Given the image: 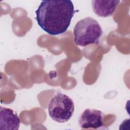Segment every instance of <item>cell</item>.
Returning a JSON list of instances; mask_svg holds the SVG:
<instances>
[{
    "label": "cell",
    "mask_w": 130,
    "mask_h": 130,
    "mask_svg": "<svg viewBox=\"0 0 130 130\" xmlns=\"http://www.w3.org/2000/svg\"><path fill=\"white\" fill-rule=\"evenodd\" d=\"M38 24L47 34L55 36L64 33L75 14L70 0L43 1L35 12Z\"/></svg>",
    "instance_id": "cell-1"
},
{
    "label": "cell",
    "mask_w": 130,
    "mask_h": 130,
    "mask_svg": "<svg viewBox=\"0 0 130 130\" xmlns=\"http://www.w3.org/2000/svg\"><path fill=\"white\" fill-rule=\"evenodd\" d=\"M104 113L98 110L86 109L79 118V124L82 128L99 129L104 125Z\"/></svg>",
    "instance_id": "cell-4"
},
{
    "label": "cell",
    "mask_w": 130,
    "mask_h": 130,
    "mask_svg": "<svg viewBox=\"0 0 130 130\" xmlns=\"http://www.w3.org/2000/svg\"><path fill=\"white\" fill-rule=\"evenodd\" d=\"M73 101L68 95L57 92L51 99L48 106V114L56 122L64 123L68 121L74 112Z\"/></svg>",
    "instance_id": "cell-3"
},
{
    "label": "cell",
    "mask_w": 130,
    "mask_h": 130,
    "mask_svg": "<svg viewBox=\"0 0 130 130\" xmlns=\"http://www.w3.org/2000/svg\"><path fill=\"white\" fill-rule=\"evenodd\" d=\"M20 124L17 114L11 109L1 107L0 129L17 130Z\"/></svg>",
    "instance_id": "cell-5"
},
{
    "label": "cell",
    "mask_w": 130,
    "mask_h": 130,
    "mask_svg": "<svg viewBox=\"0 0 130 130\" xmlns=\"http://www.w3.org/2000/svg\"><path fill=\"white\" fill-rule=\"evenodd\" d=\"M73 32L75 44L84 47L90 44H98L103 31L95 19L88 17L77 22Z\"/></svg>",
    "instance_id": "cell-2"
},
{
    "label": "cell",
    "mask_w": 130,
    "mask_h": 130,
    "mask_svg": "<svg viewBox=\"0 0 130 130\" xmlns=\"http://www.w3.org/2000/svg\"><path fill=\"white\" fill-rule=\"evenodd\" d=\"M120 1H91L92 10L99 17H107L115 12Z\"/></svg>",
    "instance_id": "cell-6"
}]
</instances>
